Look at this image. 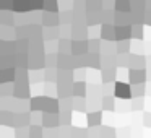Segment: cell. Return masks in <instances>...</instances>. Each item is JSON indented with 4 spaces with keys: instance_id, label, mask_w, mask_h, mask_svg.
I'll return each instance as SVG.
<instances>
[{
    "instance_id": "obj_1",
    "label": "cell",
    "mask_w": 151,
    "mask_h": 138,
    "mask_svg": "<svg viewBox=\"0 0 151 138\" xmlns=\"http://www.w3.org/2000/svg\"><path fill=\"white\" fill-rule=\"evenodd\" d=\"M115 94H117L119 98H128V96H130V89L127 88V85L119 83L117 88H115Z\"/></svg>"
}]
</instances>
